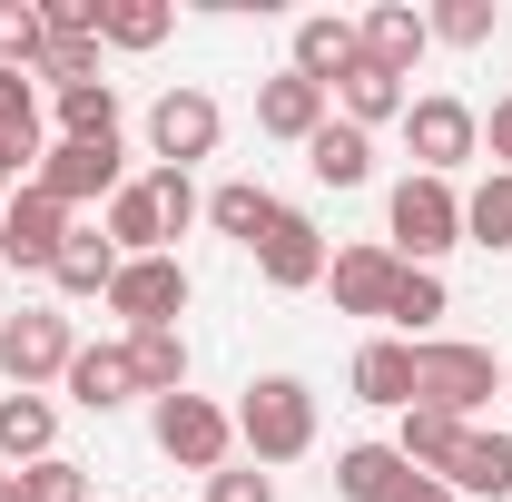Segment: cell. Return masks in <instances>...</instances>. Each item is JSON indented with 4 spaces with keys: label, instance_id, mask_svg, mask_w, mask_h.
<instances>
[{
    "label": "cell",
    "instance_id": "1",
    "mask_svg": "<svg viewBox=\"0 0 512 502\" xmlns=\"http://www.w3.org/2000/svg\"><path fill=\"white\" fill-rule=\"evenodd\" d=\"M237 443H247L256 463H296L316 443V384L306 375H256L247 404H237Z\"/></svg>",
    "mask_w": 512,
    "mask_h": 502
},
{
    "label": "cell",
    "instance_id": "2",
    "mask_svg": "<svg viewBox=\"0 0 512 502\" xmlns=\"http://www.w3.org/2000/svg\"><path fill=\"white\" fill-rule=\"evenodd\" d=\"M493 394H503V375H493L483 345H463V335H424V345H414V404L473 424V404H493Z\"/></svg>",
    "mask_w": 512,
    "mask_h": 502
},
{
    "label": "cell",
    "instance_id": "3",
    "mask_svg": "<svg viewBox=\"0 0 512 502\" xmlns=\"http://www.w3.org/2000/svg\"><path fill=\"white\" fill-rule=\"evenodd\" d=\"M384 227H394V256L404 266H434L444 247H463V197H453V178H404V188L384 197Z\"/></svg>",
    "mask_w": 512,
    "mask_h": 502
},
{
    "label": "cell",
    "instance_id": "4",
    "mask_svg": "<svg viewBox=\"0 0 512 502\" xmlns=\"http://www.w3.org/2000/svg\"><path fill=\"white\" fill-rule=\"evenodd\" d=\"M69 355H79V335H69V315H50V306H20L0 325V375H10V394H40L50 375H69Z\"/></svg>",
    "mask_w": 512,
    "mask_h": 502
},
{
    "label": "cell",
    "instance_id": "5",
    "mask_svg": "<svg viewBox=\"0 0 512 502\" xmlns=\"http://www.w3.org/2000/svg\"><path fill=\"white\" fill-rule=\"evenodd\" d=\"M404 138H414V178H453V168L483 148V119L434 89V99H404Z\"/></svg>",
    "mask_w": 512,
    "mask_h": 502
},
{
    "label": "cell",
    "instance_id": "6",
    "mask_svg": "<svg viewBox=\"0 0 512 502\" xmlns=\"http://www.w3.org/2000/svg\"><path fill=\"white\" fill-rule=\"evenodd\" d=\"M227 443H237V414H217L207 394H168L158 404V453L178 473H227Z\"/></svg>",
    "mask_w": 512,
    "mask_h": 502
},
{
    "label": "cell",
    "instance_id": "7",
    "mask_svg": "<svg viewBox=\"0 0 512 502\" xmlns=\"http://www.w3.org/2000/svg\"><path fill=\"white\" fill-rule=\"evenodd\" d=\"M119 168H128V148H119V138H109V148H79V138H60V148H40V178H30V188H40V197H60L69 217H79L89 197H119V188H128Z\"/></svg>",
    "mask_w": 512,
    "mask_h": 502
},
{
    "label": "cell",
    "instance_id": "8",
    "mask_svg": "<svg viewBox=\"0 0 512 502\" xmlns=\"http://www.w3.org/2000/svg\"><path fill=\"white\" fill-rule=\"evenodd\" d=\"M109 315H128V335L178 325V315H188V266H178V256H128L119 286H109Z\"/></svg>",
    "mask_w": 512,
    "mask_h": 502
},
{
    "label": "cell",
    "instance_id": "9",
    "mask_svg": "<svg viewBox=\"0 0 512 502\" xmlns=\"http://www.w3.org/2000/svg\"><path fill=\"white\" fill-rule=\"evenodd\" d=\"M217 138H227V119H217L207 89H168V99L148 109V148H158V168H197V158H217Z\"/></svg>",
    "mask_w": 512,
    "mask_h": 502
},
{
    "label": "cell",
    "instance_id": "10",
    "mask_svg": "<svg viewBox=\"0 0 512 502\" xmlns=\"http://www.w3.org/2000/svg\"><path fill=\"white\" fill-rule=\"evenodd\" d=\"M256 276H266L276 296H296V286H316V276H325V237H316L306 207H276V217H266V237H256Z\"/></svg>",
    "mask_w": 512,
    "mask_h": 502
},
{
    "label": "cell",
    "instance_id": "11",
    "mask_svg": "<svg viewBox=\"0 0 512 502\" xmlns=\"http://www.w3.org/2000/svg\"><path fill=\"white\" fill-rule=\"evenodd\" d=\"M69 227H79V217H69L60 197L20 188L10 207H0V256H10V266H40V276H50V266H60V247H69Z\"/></svg>",
    "mask_w": 512,
    "mask_h": 502
},
{
    "label": "cell",
    "instance_id": "12",
    "mask_svg": "<svg viewBox=\"0 0 512 502\" xmlns=\"http://www.w3.org/2000/svg\"><path fill=\"white\" fill-rule=\"evenodd\" d=\"M325 119H335V99H325L316 79H296V69H276V79L256 89V128H266V138H296V148H306Z\"/></svg>",
    "mask_w": 512,
    "mask_h": 502
},
{
    "label": "cell",
    "instance_id": "13",
    "mask_svg": "<svg viewBox=\"0 0 512 502\" xmlns=\"http://www.w3.org/2000/svg\"><path fill=\"white\" fill-rule=\"evenodd\" d=\"M50 453H60V404H50V394H0V463L30 473V463H50Z\"/></svg>",
    "mask_w": 512,
    "mask_h": 502
},
{
    "label": "cell",
    "instance_id": "14",
    "mask_svg": "<svg viewBox=\"0 0 512 502\" xmlns=\"http://www.w3.org/2000/svg\"><path fill=\"white\" fill-rule=\"evenodd\" d=\"M325 276H335V315H384L404 256L394 247H345V256H325Z\"/></svg>",
    "mask_w": 512,
    "mask_h": 502
},
{
    "label": "cell",
    "instance_id": "15",
    "mask_svg": "<svg viewBox=\"0 0 512 502\" xmlns=\"http://www.w3.org/2000/svg\"><path fill=\"white\" fill-rule=\"evenodd\" d=\"M444 483H453V502H463V493H473V502H503V493H512V434L463 424V443H453V463H444Z\"/></svg>",
    "mask_w": 512,
    "mask_h": 502
},
{
    "label": "cell",
    "instance_id": "16",
    "mask_svg": "<svg viewBox=\"0 0 512 502\" xmlns=\"http://www.w3.org/2000/svg\"><path fill=\"white\" fill-rule=\"evenodd\" d=\"M355 40H365V60H375V69H394V79H414V60L434 50L424 10H404V0H384V10H365V20H355Z\"/></svg>",
    "mask_w": 512,
    "mask_h": 502
},
{
    "label": "cell",
    "instance_id": "17",
    "mask_svg": "<svg viewBox=\"0 0 512 502\" xmlns=\"http://www.w3.org/2000/svg\"><path fill=\"white\" fill-rule=\"evenodd\" d=\"M60 384H69V404H89V414H119L128 394H138V365H128V345H79Z\"/></svg>",
    "mask_w": 512,
    "mask_h": 502
},
{
    "label": "cell",
    "instance_id": "18",
    "mask_svg": "<svg viewBox=\"0 0 512 502\" xmlns=\"http://www.w3.org/2000/svg\"><path fill=\"white\" fill-rule=\"evenodd\" d=\"M355 60H365L355 20H335V10H316V20H296V79H316V89H335V79H345Z\"/></svg>",
    "mask_w": 512,
    "mask_h": 502
},
{
    "label": "cell",
    "instance_id": "19",
    "mask_svg": "<svg viewBox=\"0 0 512 502\" xmlns=\"http://www.w3.org/2000/svg\"><path fill=\"white\" fill-rule=\"evenodd\" d=\"M306 178H316V188H365V178H375V138L345 128V119H325L316 138H306Z\"/></svg>",
    "mask_w": 512,
    "mask_h": 502
},
{
    "label": "cell",
    "instance_id": "20",
    "mask_svg": "<svg viewBox=\"0 0 512 502\" xmlns=\"http://www.w3.org/2000/svg\"><path fill=\"white\" fill-rule=\"evenodd\" d=\"M404 483H414V463H404L394 443H345V453H335V493L345 502H394Z\"/></svg>",
    "mask_w": 512,
    "mask_h": 502
},
{
    "label": "cell",
    "instance_id": "21",
    "mask_svg": "<svg viewBox=\"0 0 512 502\" xmlns=\"http://www.w3.org/2000/svg\"><path fill=\"white\" fill-rule=\"evenodd\" d=\"M325 99L345 109V128H365V138H375L384 119H404V79H394V69H375V60H355L335 89H325Z\"/></svg>",
    "mask_w": 512,
    "mask_h": 502
},
{
    "label": "cell",
    "instance_id": "22",
    "mask_svg": "<svg viewBox=\"0 0 512 502\" xmlns=\"http://www.w3.org/2000/svg\"><path fill=\"white\" fill-rule=\"evenodd\" d=\"M0 168L20 178H40V89L20 79V69H0Z\"/></svg>",
    "mask_w": 512,
    "mask_h": 502
},
{
    "label": "cell",
    "instance_id": "23",
    "mask_svg": "<svg viewBox=\"0 0 512 502\" xmlns=\"http://www.w3.org/2000/svg\"><path fill=\"white\" fill-rule=\"evenodd\" d=\"M119 256H168V217H158V188L148 178H128L119 197H109V227H99Z\"/></svg>",
    "mask_w": 512,
    "mask_h": 502
},
{
    "label": "cell",
    "instance_id": "24",
    "mask_svg": "<svg viewBox=\"0 0 512 502\" xmlns=\"http://www.w3.org/2000/svg\"><path fill=\"white\" fill-rule=\"evenodd\" d=\"M119 266H128V256L109 247L99 227H69V247H60V266H50V286H60V296H109V286H119Z\"/></svg>",
    "mask_w": 512,
    "mask_h": 502
},
{
    "label": "cell",
    "instance_id": "25",
    "mask_svg": "<svg viewBox=\"0 0 512 502\" xmlns=\"http://www.w3.org/2000/svg\"><path fill=\"white\" fill-rule=\"evenodd\" d=\"M355 394L404 414V404H414V345H404V335H375V345L355 355Z\"/></svg>",
    "mask_w": 512,
    "mask_h": 502
},
{
    "label": "cell",
    "instance_id": "26",
    "mask_svg": "<svg viewBox=\"0 0 512 502\" xmlns=\"http://www.w3.org/2000/svg\"><path fill=\"white\" fill-rule=\"evenodd\" d=\"M128 365H138V394H188V335L178 325H148V335H128Z\"/></svg>",
    "mask_w": 512,
    "mask_h": 502
},
{
    "label": "cell",
    "instance_id": "27",
    "mask_svg": "<svg viewBox=\"0 0 512 502\" xmlns=\"http://www.w3.org/2000/svg\"><path fill=\"white\" fill-rule=\"evenodd\" d=\"M453 443H463V424H453V414H434V404H404V434H394V453H404L414 473H434V483H444Z\"/></svg>",
    "mask_w": 512,
    "mask_h": 502
},
{
    "label": "cell",
    "instance_id": "28",
    "mask_svg": "<svg viewBox=\"0 0 512 502\" xmlns=\"http://www.w3.org/2000/svg\"><path fill=\"white\" fill-rule=\"evenodd\" d=\"M434 315H444V276H434V266H404L394 296H384V325H404V345H424Z\"/></svg>",
    "mask_w": 512,
    "mask_h": 502
},
{
    "label": "cell",
    "instance_id": "29",
    "mask_svg": "<svg viewBox=\"0 0 512 502\" xmlns=\"http://www.w3.org/2000/svg\"><path fill=\"white\" fill-rule=\"evenodd\" d=\"M60 138H79V148H109V138H119V89H109V79L60 89Z\"/></svg>",
    "mask_w": 512,
    "mask_h": 502
},
{
    "label": "cell",
    "instance_id": "30",
    "mask_svg": "<svg viewBox=\"0 0 512 502\" xmlns=\"http://www.w3.org/2000/svg\"><path fill=\"white\" fill-rule=\"evenodd\" d=\"M276 207H286V197H266L256 178H227V188L207 197V217H217V237H237V247H256V237H266V217H276Z\"/></svg>",
    "mask_w": 512,
    "mask_h": 502
},
{
    "label": "cell",
    "instance_id": "31",
    "mask_svg": "<svg viewBox=\"0 0 512 502\" xmlns=\"http://www.w3.org/2000/svg\"><path fill=\"white\" fill-rule=\"evenodd\" d=\"M168 20H178L168 0H99V40H109V50H158Z\"/></svg>",
    "mask_w": 512,
    "mask_h": 502
},
{
    "label": "cell",
    "instance_id": "32",
    "mask_svg": "<svg viewBox=\"0 0 512 502\" xmlns=\"http://www.w3.org/2000/svg\"><path fill=\"white\" fill-rule=\"evenodd\" d=\"M463 237H473V247H493V256L512 247V168H493L483 188L463 197Z\"/></svg>",
    "mask_w": 512,
    "mask_h": 502
},
{
    "label": "cell",
    "instance_id": "33",
    "mask_svg": "<svg viewBox=\"0 0 512 502\" xmlns=\"http://www.w3.org/2000/svg\"><path fill=\"white\" fill-rule=\"evenodd\" d=\"M493 20H503L493 0H444V10H424V30L453 40V50H483V40H493Z\"/></svg>",
    "mask_w": 512,
    "mask_h": 502
},
{
    "label": "cell",
    "instance_id": "34",
    "mask_svg": "<svg viewBox=\"0 0 512 502\" xmlns=\"http://www.w3.org/2000/svg\"><path fill=\"white\" fill-rule=\"evenodd\" d=\"M40 50H50L40 40V10L30 0H0V69H40Z\"/></svg>",
    "mask_w": 512,
    "mask_h": 502
},
{
    "label": "cell",
    "instance_id": "35",
    "mask_svg": "<svg viewBox=\"0 0 512 502\" xmlns=\"http://www.w3.org/2000/svg\"><path fill=\"white\" fill-rule=\"evenodd\" d=\"M20 502H89V473H79L69 453H50V463L20 473Z\"/></svg>",
    "mask_w": 512,
    "mask_h": 502
},
{
    "label": "cell",
    "instance_id": "36",
    "mask_svg": "<svg viewBox=\"0 0 512 502\" xmlns=\"http://www.w3.org/2000/svg\"><path fill=\"white\" fill-rule=\"evenodd\" d=\"M40 79H50V89H89V79H99V40H50V50H40Z\"/></svg>",
    "mask_w": 512,
    "mask_h": 502
},
{
    "label": "cell",
    "instance_id": "37",
    "mask_svg": "<svg viewBox=\"0 0 512 502\" xmlns=\"http://www.w3.org/2000/svg\"><path fill=\"white\" fill-rule=\"evenodd\" d=\"M148 188H158V217H168V237H188V217L207 207V197H197V178H188V168H158Z\"/></svg>",
    "mask_w": 512,
    "mask_h": 502
},
{
    "label": "cell",
    "instance_id": "38",
    "mask_svg": "<svg viewBox=\"0 0 512 502\" xmlns=\"http://www.w3.org/2000/svg\"><path fill=\"white\" fill-rule=\"evenodd\" d=\"M40 40H99V0H40Z\"/></svg>",
    "mask_w": 512,
    "mask_h": 502
},
{
    "label": "cell",
    "instance_id": "39",
    "mask_svg": "<svg viewBox=\"0 0 512 502\" xmlns=\"http://www.w3.org/2000/svg\"><path fill=\"white\" fill-rule=\"evenodd\" d=\"M207 502H276V483H266V473H207Z\"/></svg>",
    "mask_w": 512,
    "mask_h": 502
},
{
    "label": "cell",
    "instance_id": "40",
    "mask_svg": "<svg viewBox=\"0 0 512 502\" xmlns=\"http://www.w3.org/2000/svg\"><path fill=\"white\" fill-rule=\"evenodd\" d=\"M483 138H493V158L512 168V99H493V128H483Z\"/></svg>",
    "mask_w": 512,
    "mask_h": 502
},
{
    "label": "cell",
    "instance_id": "41",
    "mask_svg": "<svg viewBox=\"0 0 512 502\" xmlns=\"http://www.w3.org/2000/svg\"><path fill=\"white\" fill-rule=\"evenodd\" d=\"M394 502H453V483H434V473H414V483H404Z\"/></svg>",
    "mask_w": 512,
    "mask_h": 502
},
{
    "label": "cell",
    "instance_id": "42",
    "mask_svg": "<svg viewBox=\"0 0 512 502\" xmlns=\"http://www.w3.org/2000/svg\"><path fill=\"white\" fill-rule=\"evenodd\" d=\"M0 502H20V473H0Z\"/></svg>",
    "mask_w": 512,
    "mask_h": 502
},
{
    "label": "cell",
    "instance_id": "43",
    "mask_svg": "<svg viewBox=\"0 0 512 502\" xmlns=\"http://www.w3.org/2000/svg\"><path fill=\"white\" fill-rule=\"evenodd\" d=\"M10 197H20V178H10V168H0V207H10Z\"/></svg>",
    "mask_w": 512,
    "mask_h": 502
},
{
    "label": "cell",
    "instance_id": "44",
    "mask_svg": "<svg viewBox=\"0 0 512 502\" xmlns=\"http://www.w3.org/2000/svg\"><path fill=\"white\" fill-rule=\"evenodd\" d=\"M503 394H512V375H503Z\"/></svg>",
    "mask_w": 512,
    "mask_h": 502
}]
</instances>
